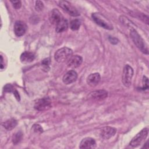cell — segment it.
<instances>
[{"instance_id":"cell-5","label":"cell","mask_w":149,"mask_h":149,"mask_svg":"<svg viewBox=\"0 0 149 149\" xmlns=\"http://www.w3.org/2000/svg\"><path fill=\"white\" fill-rule=\"evenodd\" d=\"M148 133V129L144 128L139 132L130 142V146L133 147H136L141 144V143L146 139Z\"/></svg>"},{"instance_id":"cell-2","label":"cell","mask_w":149,"mask_h":149,"mask_svg":"<svg viewBox=\"0 0 149 149\" xmlns=\"http://www.w3.org/2000/svg\"><path fill=\"white\" fill-rule=\"evenodd\" d=\"M73 51L71 49L68 47H63L58 49L54 55L55 61L59 63L67 61L72 56Z\"/></svg>"},{"instance_id":"cell-8","label":"cell","mask_w":149,"mask_h":149,"mask_svg":"<svg viewBox=\"0 0 149 149\" xmlns=\"http://www.w3.org/2000/svg\"><path fill=\"white\" fill-rule=\"evenodd\" d=\"M27 30L26 24L21 20H17L14 24V32L16 36L20 37L24 35Z\"/></svg>"},{"instance_id":"cell-10","label":"cell","mask_w":149,"mask_h":149,"mask_svg":"<svg viewBox=\"0 0 149 149\" xmlns=\"http://www.w3.org/2000/svg\"><path fill=\"white\" fill-rule=\"evenodd\" d=\"M116 129L113 127L106 126L101 129L100 136L104 139H109L115 135Z\"/></svg>"},{"instance_id":"cell-15","label":"cell","mask_w":149,"mask_h":149,"mask_svg":"<svg viewBox=\"0 0 149 149\" xmlns=\"http://www.w3.org/2000/svg\"><path fill=\"white\" fill-rule=\"evenodd\" d=\"M101 80L100 74L98 73L90 74L87 78V83L91 87H95L98 84Z\"/></svg>"},{"instance_id":"cell-28","label":"cell","mask_w":149,"mask_h":149,"mask_svg":"<svg viewBox=\"0 0 149 149\" xmlns=\"http://www.w3.org/2000/svg\"><path fill=\"white\" fill-rule=\"evenodd\" d=\"M109 40L110 41V42L112 44H118V40L117 38H116L115 37H109Z\"/></svg>"},{"instance_id":"cell-9","label":"cell","mask_w":149,"mask_h":149,"mask_svg":"<svg viewBox=\"0 0 149 149\" xmlns=\"http://www.w3.org/2000/svg\"><path fill=\"white\" fill-rule=\"evenodd\" d=\"M64 17L62 15L61 13L56 9H52L49 15V20L50 22L55 25H56Z\"/></svg>"},{"instance_id":"cell-7","label":"cell","mask_w":149,"mask_h":149,"mask_svg":"<svg viewBox=\"0 0 149 149\" xmlns=\"http://www.w3.org/2000/svg\"><path fill=\"white\" fill-rule=\"evenodd\" d=\"M51 107V102L48 98H43L38 100L34 104V108L40 111L48 110Z\"/></svg>"},{"instance_id":"cell-27","label":"cell","mask_w":149,"mask_h":149,"mask_svg":"<svg viewBox=\"0 0 149 149\" xmlns=\"http://www.w3.org/2000/svg\"><path fill=\"white\" fill-rule=\"evenodd\" d=\"M13 90V87L10 84H8L5 85L4 87V91L5 92H12Z\"/></svg>"},{"instance_id":"cell-29","label":"cell","mask_w":149,"mask_h":149,"mask_svg":"<svg viewBox=\"0 0 149 149\" xmlns=\"http://www.w3.org/2000/svg\"><path fill=\"white\" fill-rule=\"evenodd\" d=\"M3 66H4V65L3 64V57L1 55V69H2L3 68Z\"/></svg>"},{"instance_id":"cell-17","label":"cell","mask_w":149,"mask_h":149,"mask_svg":"<svg viewBox=\"0 0 149 149\" xmlns=\"http://www.w3.org/2000/svg\"><path fill=\"white\" fill-rule=\"evenodd\" d=\"M68 28V23L67 20L63 18L56 25L55 31L56 33H62L67 30Z\"/></svg>"},{"instance_id":"cell-19","label":"cell","mask_w":149,"mask_h":149,"mask_svg":"<svg viewBox=\"0 0 149 149\" xmlns=\"http://www.w3.org/2000/svg\"><path fill=\"white\" fill-rule=\"evenodd\" d=\"M81 24V22L79 19H74L72 20L70 23V28L74 31V30H77Z\"/></svg>"},{"instance_id":"cell-21","label":"cell","mask_w":149,"mask_h":149,"mask_svg":"<svg viewBox=\"0 0 149 149\" xmlns=\"http://www.w3.org/2000/svg\"><path fill=\"white\" fill-rule=\"evenodd\" d=\"M119 20L122 24H123L127 26H130L131 24H132V23L131 22L130 20H129L127 17L123 16L119 17Z\"/></svg>"},{"instance_id":"cell-26","label":"cell","mask_w":149,"mask_h":149,"mask_svg":"<svg viewBox=\"0 0 149 149\" xmlns=\"http://www.w3.org/2000/svg\"><path fill=\"white\" fill-rule=\"evenodd\" d=\"M10 2L12 3L13 6L16 9H19L22 6V3H21V2L20 1H12Z\"/></svg>"},{"instance_id":"cell-4","label":"cell","mask_w":149,"mask_h":149,"mask_svg":"<svg viewBox=\"0 0 149 149\" xmlns=\"http://www.w3.org/2000/svg\"><path fill=\"white\" fill-rule=\"evenodd\" d=\"M133 76V70L129 65H126L123 69L122 83L124 86L129 87L132 83V79Z\"/></svg>"},{"instance_id":"cell-1","label":"cell","mask_w":149,"mask_h":149,"mask_svg":"<svg viewBox=\"0 0 149 149\" xmlns=\"http://www.w3.org/2000/svg\"><path fill=\"white\" fill-rule=\"evenodd\" d=\"M130 35L136 46L143 53L148 54V50L146 42H144V40L141 37V36L139 34V33L137 32V31L134 29H133V28L131 29L130 31Z\"/></svg>"},{"instance_id":"cell-6","label":"cell","mask_w":149,"mask_h":149,"mask_svg":"<svg viewBox=\"0 0 149 149\" xmlns=\"http://www.w3.org/2000/svg\"><path fill=\"white\" fill-rule=\"evenodd\" d=\"M59 6L70 16H78L80 15V13L76 8L67 1H59Z\"/></svg>"},{"instance_id":"cell-24","label":"cell","mask_w":149,"mask_h":149,"mask_svg":"<svg viewBox=\"0 0 149 149\" xmlns=\"http://www.w3.org/2000/svg\"><path fill=\"white\" fill-rule=\"evenodd\" d=\"M148 88V78L144 76L143 78V90H146Z\"/></svg>"},{"instance_id":"cell-12","label":"cell","mask_w":149,"mask_h":149,"mask_svg":"<svg viewBox=\"0 0 149 149\" xmlns=\"http://www.w3.org/2000/svg\"><path fill=\"white\" fill-rule=\"evenodd\" d=\"M108 96V92L104 90H100L91 92L88 97L95 101H101L106 98Z\"/></svg>"},{"instance_id":"cell-14","label":"cell","mask_w":149,"mask_h":149,"mask_svg":"<svg viewBox=\"0 0 149 149\" xmlns=\"http://www.w3.org/2000/svg\"><path fill=\"white\" fill-rule=\"evenodd\" d=\"M96 147V143L94 139L91 137L84 138L80 142V148H94Z\"/></svg>"},{"instance_id":"cell-3","label":"cell","mask_w":149,"mask_h":149,"mask_svg":"<svg viewBox=\"0 0 149 149\" xmlns=\"http://www.w3.org/2000/svg\"><path fill=\"white\" fill-rule=\"evenodd\" d=\"M91 17L95 23L101 27L108 30L113 29V26L110 24V23L106 20V18L101 13H94L92 14Z\"/></svg>"},{"instance_id":"cell-23","label":"cell","mask_w":149,"mask_h":149,"mask_svg":"<svg viewBox=\"0 0 149 149\" xmlns=\"http://www.w3.org/2000/svg\"><path fill=\"white\" fill-rule=\"evenodd\" d=\"M32 129L34 132H36V133H42L43 132V129L42 127L38 124H34L32 127Z\"/></svg>"},{"instance_id":"cell-13","label":"cell","mask_w":149,"mask_h":149,"mask_svg":"<svg viewBox=\"0 0 149 149\" xmlns=\"http://www.w3.org/2000/svg\"><path fill=\"white\" fill-rule=\"evenodd\" d=\"M83 62L81 56L76 55H72L67 62V65L70 68H76L79 67Z\"/></svg>"},{"instance_id":"cell-18","label":"cell","mask_w":149,"mask_h":149,"mask_svg":"<svg viewBox=\"0 0 149 149\" xmlns=\"http://www.w3.org/2000/svg\"><path fill=\"white\" fill-rule=\"evenodd\" d=\"M17 124V122L15 119L11 118L9 119L2 123L3 126L7 130H11L14 129Z\"/></svg>"},{"instance_id":"cell-11","label":"cell","mask_w":149,"mask_h":149,"mask_svg":"<svg viewBox=\"0 0 149 149\" xmlns=\"http://www.w3.org/2000/svg\"><path fill=\"white\" fill-rule=\"evenodd\" d=\"M77 78V74L74 70H71L67 72L63 76L62 81L66 84H70L74 82Z\"/></svg>"},{"instance_id":"cell-25","label":"cell","mask_w":149,"mask_h":149,"mask_svg":"<svg viewBox=\"0 0 149 149\" xmlns=\"http://www.w3.org/2000/svg\"><path fill=\"white\" fill-rule=\"evenodd\" d=\"M49 58H46L45 59H44L42 62V66L44 67V68L45 69H49Z\"/></svg>"},{"instance_id":"cell-20","label":"cell","mask_w":149,"mask_h":149,"mask_svg":"<svg viewBox=\"0 0 149 149\" xmlns=\"http://www.w3.org/2000/svg\"><path fill=\"white\" fill-rule=\"evenodd\" d=\"M22 133L21 132H19L15 134H13V136L12 137V141L14 144H16L18 143L20 141V140L22 139Z\"/></svg>"},{"instance_id":"cell-22","label":"cell","mask_w":149,"mask_h":149,"mask_svg":"<svg viewBox=\"0 0 149 149\" xmlns=\"http://www.w3.org/2000/svg\"><path fill=\"white\" fill-rule=\"evenodd\" d=\"M44 8V4L42 2L40 1H36V5H35V9L37 11H41Z\"/></svg>"},{"instance_id":"cell-16","label":"cell","mask_w":149,"mask_h":149,"mask_svg":"<svg viewBox=\"0 0 149 149\" xmlns=\"http://www.w3.org/2000/svg\"><path fill=\"white\" fill-rule=\"evenodd\" d=\"M36 58L35 54L31 52L25 51L23 52L20 55V61L22 63H27L31 62L34 60Z\"/></svg>"}]
</instances>
